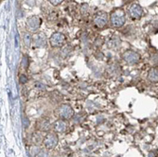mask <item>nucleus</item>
<instances>
[{
  "instance_id": "obj_7",
  "label": "nucleus",
  "mask_w": 158,
  "mask_h": 157,
  "mask_svg": "<svg viewBox=\"0 0 158 157\" xmlns=\"http://www.w3.org/2000/svg\"><path fill=\"white\" fill-rule=\"evenodd\" d=\"M59 116L62 119H70L74 116V110L68 104H63L59 107Z\"/></svg>"
},
{
  "instance_id": "obj_15",
  "label": "nucleus",
  "mask_w": 158,
  "mask_h": 157,
  "mask_svg": "<svg viewBox=\"0 0 158 157\" xmlns=\"http://www.w3.org/2000/svg\"><path fill=\"white\" fill-rule=\"evenodd\" d=\"M48 1L53 6H59L61 3H63L64 0H48Z\"/></svg>"
},
{
  "instance_id": "obj_18",
  "label": "nucleus",
  "mask_w": 158,
  "mask_h": 157,
  "mask_svg": "<svg viewBox=\"0 0 158 157\" xmlns=\"http://www.w3.org/2000/svg\"><path fill=\"white\" fill-rule=\"evenodd\" d=\"M122 1H123L125 4H128V3H131V2L133 1V0H122Z\"/></svg>"
},
{
  "instance_id": "obj_8",
  "label": "nucleus",
  "mask_w": 158,
  "mask_h": 157,
  "mask_svg": "<svg viewBox=\"0 0 158 157\" xmlns=\"http://www.w3.org/2000/svg\"><path fill=\"white\" fill-rule=\"evenodd\" d=\"M58 135L54 133H50L48 134L45 139H44V145L47 149H54L57 145H58Z\"/></svg>"
},
{
  "instance_id": "obj_12",
  "label": "nucleus",
  "mask_w": 158,
  "mask_h": 157,
  "mask_svg": "<svg viewBox=\"0 0 158 157\" xmlns=\"http://www.w3.org/2000/svg\"><path fill=\"white\" fill-rule=\"evenodd\" d=\"M33 41V36L30 33V31L24 32L23 34V43L27 48H30L32 44Z\"/></svg>"
},
{
  "instance_id": "obj_17",
  "label": "nucleus",
  "mask_w": 158,
  "mask_h": 157,
  "mask_svg": "<svg viewBox=\"0 0 158 157\" xmlns=\"http://www.w3.org/2000/svg\"><path fill=\"white\" fill-rule=\"evenodd\" d=\"M19 81H20V82H21V83L25 84V83L27 81V76H25V75H21V76H20Z\"/></svg>"
},
{
  "instance_id": "obj_3",
  "label": "nucleus",
  "mask_w": 158,
  "mask_h": 157,
  "mask_svg": "<svg viewBox=\"0 0 158 157\" xmlns=\"http://www.w3.org/2000/svg\"><path fill=\"white\" fill-rule=\"evenodd\" d=\"M41 24H42V19L38 15L30 16L26 21V27L30 32L37 31L41 27Z\"/></svg>"
},
{
  "instance_id": "obj_16",
  "label": "nucleus",
  "mask_w": 158,
  "mask_h": 157,
  "mask_svg": "<svg viewBox=\"0 0 158 157\" xmlns=\"http://www.w3.org/2000/svg\"><path fill=\"white\" fill-rule=\"evenodd\" d=\"M25 3L30 6V7H33L35 5V0H25Z\"/></svg>"
},
{
  "instance_id": "obj_14",
  "label": "nucleus",
  "mask_w": 158,
  "mask_h": 157,
  "mask_svg": "<svg viewBox=\"0 0 158 157\" xmlns=\"http://www.w3.org/2000/svg\"><path fill=\"white\" fill-rule=\"evenodd\" d=\"M22 67L23 68H25V69H27V66H28V58H27V55H25L24 57H23V59H22Z\"/></svg>"
},
{
  "instance_id": "obj_19",
  "label": "nucleus",
  "mask_w": 158,
  "mask_h": 157,
  "mask_svg": "<svg viewBox=\"0 0 158 157\" xmlns=\"http://www.w3.org/2000/svg\"><path fill=\"white\" fill-rule=\"evenodd\" d=\"M156 57H157V58H158V56H156ZM155 62H157V63H158V59H157V60H156Z\"/></svg>"
},
{
  "instance_id": "obj_2",
  "label": "nucleus",
  "mask_w": 158,
  "mask_h": 157,
  "mask_svg": "<svg viewBox=\"0 0 158 157\" xmlns=\"http://www.w3.org/2000/svg\"><path fill=\"white\" fill-rule=\"evenodd\" d=\"M109 19H110V16H108V13L106 11L99 10L94 15L93 22H94V25L97 27H98V28H104L107 26Z\"/></svg>"
},
{
  "instance_id": "obj_5",
  "label": "nucleus",
  "mask_w": 158,
  "mask_h": 157,
  "mask_svg": "<svg viewBox=\"0 0 158 157\" xmlns=\"http://www.w3.org/2000/svg\"><path fill=\"white\" fill-rule=\"evenodd\" d=\"M122 59L128 64H135L140 60V55L134 50L129 49L122 54Z\"/></svg>"
},
{
  "instance_id": "obj_10",
  "label": "nucleus",
  "mask_w": 158,
  "mask_h": 157,
  "mask_svg": "<svg viewBox=\"0 0 158 157\" xmlns=\"http://www.w3.org/2000/svg\"><path fill=\"white\" fill-rule=\"evenodd\" d=\"M54 130L57 133H65L67 130V123L64 119H59L54 123Z\"/></svg>"
},
{
  "instance_id": "obj_6",
  "label": "nucleus",
  "mask_w": 158,
  "mask_h": 157,
  "mask_svg": "<svg viewBox=\"0 0 158 157\" xmlns=\"http://www.w3.org/2000/svg\"><path fill=\"white\" fill-rule=\"evenodd\" d=\"M128 14L133 20H139L143 15V9L138 3H133L128 9Z\"/></svg>"
},
{
  "instance_id": "obj_11",
  "label": "nucleus",
  "mask_w": 158,
  "mask_h": 157,
  "mask_svg": "<svg viewBox=\"0 0 158 157\" xmlns=\"http://www.w3.org/2000/svg\"><path fill=\"white\" fill-rule=\"evenodd\" d=\"M148 80L152 82H158V67H152L148 73Z\"/></svg>"
},
{
  "instance_id": "obj_13",
  "label": "nucleus",
  "mask_w": 158,
  "mask_h": 157,
  "mask_svg": "<svg viewBox=\"0 0 158 157\" xmlns=\"http://www.w3.org/2000/svg\"><path fill=\"white\" fill-rule=\"evenodd\" d=\"M88 9H89V7H88L87 4H85V3H84V4L81 5V12L82 15H85V14H87Z\"/></svg>"
},
{
  "instance_id": "obj_9",
  "label": "nucleus",
  "mask_w": 158,
  "mask_h": 157,
  "mask_svg": "<svg viewBox=\"0 0 158 157\" xmlns=\"http://www.w3.org/2000/svg\"><path fill=\"white\" fill-rule=\"evenodd\" d=\"M47 41H48L47 36L44 33H42V32L36 33V34L33 35L32 43H33L34 48H40L45 47L46 44H47Z\"/></svg>"
},
{
  "instance_id": "obj_1",
  "label": "nucleus",
  "mask_w": 158,
  "mask_h": 157,
  "mask_svg": "<svg viewBox=\"0 0 158 157\" xmlns=\"http://www.w3.org/2000/svg\"><path fill=\"white\" fill-rule=\"evenodd\" d=\"M110 22L111 26L114 27L119 28L124 26L126 23V13L125 10L121 8L114 9L110 14Z\"/></svg>"
},
{
  "instance_id": "obj_4",
  "label": "nucleus",
  "mask_w": 158,
  "mask_h": 157,
  "mask_svg": "<svg viewBox=\"0 0 158 157\" xmlns=\"http://www.w3.org/2000/svg\"><path fill=\"white\" fill-rule=\"evenodd\" d=\"M66 38L62 32H54L49 38V44L52 48H61L65 44Z\"/></svg>"
}]
</instances>
